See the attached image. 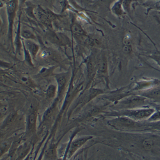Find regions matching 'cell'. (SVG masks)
Listing matches in <instances>:
<instances>
[{
  "label": "cell",
  "mask_w": 160,
  "mask_h": 160,
  "mask_svg": "<svg viewBox=\"0 0 160 160\" xmlns=\"http://www.w3.org/2000/svg\"><path fill=\"white\" fill-rule=\"evenodd\" d=\"M8 106L7 105L2 104L1 105V108H0V111H1V115H2L3 114L6 113L8 111Z\"/></svg>",
  "instance_id": "26"
},
{
  "label": "cell",
  "mask_w": 160,
  "mask_h": 160,
  "mask_svg": "<svg viewBox=\"0 0 160 160\" xmlns=\"http://www.w3.org/2000/svg\"><path fill=\"white\" fill-rule=\"evenodd\" d=\"M27 0H19V6H22Z\"/></svg>",
  "instance_id": "28"
},
{
  "label": "cell",
  "mask_w": 160,
  "mask_h": 160,
  "mask_svg": "<svg viewBox=\"0 0 160 160\" xmlns=\"http://www.w3.org/2000/svg\"><path fill=\"white\" fill-rule=\"evenodd\" d=\"M156 109L152 106H144V107L115 110L112 112L106 113L108 117H119L126 116L129 117L137 121H147L149 117L154 112Z\"/></svg>",
  "instance_id": "2"
},
{
  "label": "cell",
  "mask_w": 160,
  "mask_h": 160,
  "mask_svg": "<svg viewBox=\"0 0 160 160\" xmlns=\"http://www.w3.org/2000/svg\"><path fill=\"white\" fill-rule=\"evenodd\" d=\"M133 2H134V0H123L122 4H123L124 8L126 13L129 12L130 8H131V5Z\"/></svg>",
  "instance_id": "25"
},
{
  "label": "cell",
  "mask_w": 160,
  "mask_h": 160,
  "mask_svg": "<svg viewBox=\"0 0 160 160\" xmlns=\"http://www.w3.org/2000/svg\"><path fill=\"white\" fill-rule=\"evenodd\" d=\"M148 57L154 60L157 65L160 67V51H156L153 52L152 54L148 56Z\"/></svg>",
  "instance_id": "23"
},
{
  "label": "cell",
  "mask_w": 160,
  "mask_h": 160,
  "mask_svg": "<svg viewBox=\"0 0 160 160\" xmlns=\"http://www.w3.org/2000/svg\"><path fill=\"white\" fill-rule=\"evenodd\" d=\"M160 121V110H156L149 117V118L147 120L148 122H157Z\"/></svg>",
  "instance_id": "22"
},
{
  "label": "cell",
  "mask_w": 160,
  "mask_h": 160,
  "mask_svg": "<svg viewBox=\"0 0 160 160\" xmlns=\"http://www.w3.org/2000/svg\"><path fill=\"white\" fill-rule=\"evenodd\" d=\"M8 18V37L13 46V27L19 6V0H6L5 2Z\"/></svg>",
  "instance_id": "4"
},
{
  "label": "cell",
  "mask_w": 160,
  "mask_h": 160,
  "mask_svg": "<svg viewBox=\"0 0 160 160\" xmlns=\"http://www.w3.org/2000/svg\"><path fill=\"white\" fill-rule=\"evenodd\" d=\"M158 4H159V5H160V0H159V2H158Z\"/></svg>",
  "instance_id": "29"
},
{
  "label": "cell",
  "mask_w": 160,
  "mask_h": 160,
  "mask_svg": "<svg viewBox=\"0 0 160 160\" xmlns=\"http://www.w3.org/2000/svg\"><path fill=\"white\" fill-rule=\"evenodd\" d=\"M98 72L103 76L108 75V61L104 54L101 55L100 58L97 61Z\"/></svg>",
  "instance_id": "13"
},
{
  "label": "cell",
  "mask_w": 160,
  "mask_h": 160,
  "mask_svg": "<svg viewBox=\"0 0 160 160\" xmlns=\"http://www.w3.org/2000/svg\"><path fill=\"white\" fill-rule=\"evenodd\" d=\"M91 138H92V136H85L74 139L70 144L68 150L67 151L66 154L68 155V158H70L72 157L76 152H77L85 143H87Z\"/></svg>",
  "instance_id": "8"
},
{
  "label": "cell",
  "mask_w": 160,
  "mask_h": 160,
  "mask_svg": "<svg viewBox=\"0 0 160 160\" xmlns=\"http://www.w3.org/2000/svg\"><path fill=\"white\" fill-rule=\"evenodd\" d=\"M22 46H23V50H24V60L27 62L30 65H33L32 63V57L30 53V52L26 49L25 45L22 42Z\"/></svg>",
  "instance_id": "21"
},
{
  "label": "cell",
  "mask_w": 160,
  "mask_h": 160,
  "mask_svg": "<svg viewBox=\"0 0 160 160\" xmlns=\"http://www.w3.org/2000/svg\"><path fill=\"white\" fill-rule=\"evenodd\" d=\"M55 78L57 83V99H60L64 94L67 84L68 83L69 78V72H63L55 75Z\"/></svg>",
  "instance_id": "9"
},
{
  "label": "cell",
  "mask_w": 160,
  "mask_h": 160,
  "mask_svg": "<svg viewBox=\"0 0 160 160\" xmlns=\"http://www.w3.org/2000/svg\"><path fill=\"white\" fill-rule=\"evenodd\" d=\"M160 85V80L156 78H146L139 80L136 82L135 85L132 88L135 92H143L152 89Z\"/></svg>",
  "instance_id": "5"
},
{
  "label": "cell",
  "mask_w": 160,
  "mask_h": 160,
  "mask_svg": "<svg viewBox=\"0 0 160 160\" xmlns=\"http://www.w3.org/2000/svg\"><path fill=\"white\" fill-rule=\"evenodd\" d=\"M151 100L144 96L137 94H132L115 103V106L117 110L132 109L151 106Z\"/></svg>",
  "instance_id": "3"
},
{
  "label": "cell",
  "mask_w": 160,
  "mask_h": 160,
  "mask_svg": "<svg viewBox=\"0 0 160 160\" xmlns=\"http://www.w3.org/2000/svg\"><path fill=\"white\" fill-rule=\"evenodd\" d=\"M151 106H152L153 108H154L156 110H160V103H156L154 102H151Z\"/></svg>",
  "instance_id": "27"
},
{
  "label": "cell",
  "mask_w": 160,
  "mask_h": 160,
  "mask_svg": "<svg viewBox=\"0 0 160 160\" xmlns=\"http://www.w3.org/2000/svg\"><path fill=\"white\" fill-rule=\"evenodd\" d=\"M36 16L37 19L48 27H51L52 21L57 18L56 15L53 14L51 10H45L40 7L37 10Z\"/></svg>",
  "instance_id": "6"
},
{
  "label": "cell",
  "mask_w": 160,
  "mask_h": 160,
  "mask_svg": "<svg viewBox=\"0 0 160 160\" xmlns=\"http://www.w3.org/2000/svg\"><path fill=\"white\" fill-rule=\"evenodd\" d=\"M122 2L123 0H117L112 7L111 10L112 13L118 18H122L126 14L123 7Z\"/></svg>",
  "instance_id": "15"
},
{
  "label": "cell",
  "mask_w": 160,
  "mask_h": 160,
  "mask_svg": "<svg viewBox=\"0 0 160 160\" xmlns=\"http://www.w3.org/2000/svg\"><path fill=\"white\" fill-rule=\"evenodd\" d=\"M137 94L144 96L149 99L152 102H156L159 99H160V85L149 90L139 92V94Z\"/></svg>",
  "instance_id": "12"
},
{
  "label": "cell",
  "mask_w": 160,
  "mask_h": 160,
  "mask_svg": "<svg viewBox=\"0 0 160 160\" xmlns=\"http://www.w3.org/2000/svg\"><path fill=\"white\" fill-rule=\"evenodd\" d=\"M46 96L48 98H54L57 94V87L54 85H50L49 86H48V87L46 91Z\"/></svg>",
  "instance_id": "19"
},
{
  "label": "cell",
  "mask_w": 160,
  "mask_h": 160,
  "mask_svg": "<svg viewBox=\"0 0 160 160\" xmlns=\"http://www.w3.org/2000/svg\"><path fill=\"white\" fill-rule=\"evenodd\" d=\"M21 37L24 38V40H35L36 37L35 35L30 30H22L21 32Z\"/></svg>",
  "instance_id": "20"
},
{
  "label": "cell",
  "mask_w": 160,
  "mask_h": 160,
  "mask_svg": "<svg viewBox=\"0 0 160 160\" xmlns=\"http://www.w3.org/2000/svg\"><path fill=\"white\" fill-rule=\"evenodd\" d=\"M58 100V99H57V101L53 102L50 107L45 112L43 115V119L42 122V126H47L51 121V120L53 118V117H54L56 112V109L57 107Z\"/></svg>",
  "instance_id": "11"
},
{
  "label": "cell",
  "mask_w": 160,
  "mask_h": 160,
  "mask_svg": "<svg viewBox=\"0 0 160 160\" xmlns=\"http://www.w3.org/2000/svg\"><path fill=\"white\" fill-rule=\"evenodd\" d=\"M123 52L126 54H130L132 52V48L131 45V37L129 35H126L123 39Z\"/></svg>",
  "instance_id": "17"
},
{
  "label": "cell",
  "mask_w": 160,
  "mask_h": 160,
  "mask_svg": "<svg viewBox=\"0 0 160 160\" xmlns=\"http://www.w3.org/2000/svg\"><path fill=\"white\" fill-rule=\"evenodd\" d=\"M87 66V72L88 83H90L92 79L95 77L96 72H98V65H97V60L96 58L92 56H90L87 58L86 62Z\"/></svg>",
  "instance_id": "10"
},
{
  "label": "cell",
  "mask_w": 160,
  "mask_h": 160,
  "mask_svg": "<svg viewBox=\"0 0 160 160\" xmlns=\"http://www.w3.org/2000/svg\"><path fill=\"white\" fill-rule=\"evenodd\" d=\"M26 49L30 52L33 60H35L36 57L40 50V46L33 41V40H24L22 41Z\"/></svg>",
  "instance_id": "14"
},
{
  "label": "cell",
  "mask_w": 160,
  "mask_h": 160,
  "mask_svg": "<svg viewBox=\"0 0 160 160\" xmlns=\"http://www.w3.org/2000/svg\"><path fill=\"white\" fill-rule=\"evenodd\" d=\"M145 121H137L126 116H119L110 119L108 121V124L112 128L122 132H152L149 126V122Z\"/></svg>",
  "instance_id": "1"
},
{
  "label": "cell",
  "mask_w": 160,
  "mask_h": 160,
  "mask_svg": "<svg viewBox=\"0 0 160 160\" xmlns=\"http://www.w3.org/2000/svg\"><path fill=\"white\" fill-rule=\"evenodd\" d=\"M57 146L55 144H51L46 150L45 158L47 159H55L57 158Z\"/></svg>",
  "instance_id": "18"
},
{
  "label": "cell",
  "mask_w": 160,
  "mask_h": 160,
  "mask_svg": "<svg viewBox=\"0 0 160 160\" xmlns=\"http://www.w3.org/2000/svg\"><path fill=\"white\" fill-rule=\"evenodd\" d=\"M71 30L73 35L78 38H83L87 37V33L85 30L83 29L81 25L79 24L74 23L72 25Z\"/></svg>",
  "instance_id": "16"
},
{
  "label": "cell",
  "mask_w": 160,
  "mask_h": 160,
  "mask_svg": "<svg viewBox=\"0 0 160 160\" xmlns=\"http://www.w3.org/2000/svg\"><path fill=\"white\" fill-rule=\"evenodd\" d=\"M149 126L152 130V131H160V121L157 122H148Z\"/></svg>",
  "instance_id": "24"
},
{
  "label": "cell",
  "mask_w": 160,
  "mask_h": 160,
  "mask_svg": "<svg viewBox=\"0 0 160 160\" xmlns=\"http://www.w3.org/2000/svg\"><path fill=\"white\" fill-rule=\"evenodd\" d=\"M37 113L35 109H32L26 118V136L31 137L36 131Z\"/></svg>",
  "instance_id": "7"
}]
</instances>
